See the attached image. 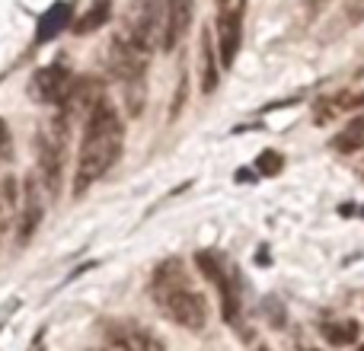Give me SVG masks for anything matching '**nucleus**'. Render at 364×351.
<instances>
[{"instance_id":"5","label":"nucleus","mask_w":364,"mask_h":351,"mask_svg":"<svg viewBox=\"0 0 364 351\" xmlns=\"http://www.w3.org/2000/svg\"><path fill=\"white\" fill-rule=\"evenodd\" d=\"M147 58H151V51L138 48V45L128 42V38L119 32V36L109 42V58H106V64H109V70H112L115 77H122L125 83H132V80H141V77H144Z\"/></svg>"},{"instance_id":"20","label":"nucleus","mask_w":364,"mask_h":351,"mask_svg":"<svg viewBox=\"0 0 364 351\" xmlns=\"http://www.w3.org/2000/svg\"><path fill=\"white\" fill-rule=\"evenodd\" d=\"M265 316H269L272 326H284V310L278 301H265Z\"/></svg>"},{"instance_id":"9","label":"nucleus","mask_w":364,"mask_h":351,"mask_svg":"<svg viewBox=\"0 0 364 351\" xmlns=\"http://www.w3.org/2000/svg\"><path fill=\"white\" fill-rule=\"evenodd\" d=\"M364 23V0H346V4L336 6V13L323 23V29L316 32V42L320 45H333L342 36H348L352 29H358Z\"/></svg>"},{"instance_id":"6","label":"nucleus","mask_w":364,"mask_h":351,"mask_svg":"<svg viewBox=\"0 0 364 351\" xmlns=\"http://www.w3.org/2000/svg\"><path fill=\"white\" fill-rule=\"evenodd\" d=\"M45 220V198H42V185H38L36 173L26 176L23 182V201H19V220H16V246H26L36 230Z\"/></svg>"},{"instance_id":"13","label":"nucleus","mask_w":364,"mask_h":351,"mask_svg":"<svg viewBox=\"0 0 364 351\" xmlns=\"http://www.w3.org/2000/svg\"><path fill=\"white\" fill-rule=\"evenodd\" d=\"M70 16H74V6H70L68 0L51 4L48 10L42 13L38 26H36V42L45 45V42H51L55 36H61V29H68V26H70Z\"/></svg>"},{"instance_id":"11","label":"nucleus","mask_w":364,"mask_h":351,"mask_svg":"<svg viewBox=\"0 0 364 351\" xmlns=\"http://www.w3.org/2000/svg\"><path fill=\"white\" fill-rule=\"evenodd\" d=\"M179 288H188V271H186V265H182V259H166V262H160L151 278L154 301H160L164 294L179 291Z\"/></svg>"},{"instance_id":"7","label":"nucleus","mask_w":364,"mask_h":351,"mask_svg":"<svg viewBox=\"0 0 364 351\" xmlns=\"http://www.w3.org/2000/svg\"><path fill=\"white\" fill-rule=\"evenodd\" d=\"M195 16V0H166L164 19H160V48L173 51L188 36Z\"/></svg>"},{"instance_id":"10","label":"nucleus","mask_w":364,"mask_h":351,"mask_svg":"<svg viewBox=\"0 0 364 351\" xmlns=\"http://www.w3.org/2000/svg\"><path fill=\"white\" fill-rule=\"evenodd\" d=\"M106 342L109 345H119L122 351H166L160 335H154L144 326H134V323H115V326H109Z\"/></svg>"},{"instance_id":"3","label":"nucleus","mask_w":364,"mask_h":351,"mask_svg":"<svg viewBox=\"0 0 364 351\" xmlns=\"http://www.w3.org/2000/svg\"><path fill=\"white\" fill-rule=\"evenodd\" d=\"M157 303H160V310L182 329L201 333V329L208 326V313H211V310H208L205 294L195 291L192 284H188V288H179V291H170V294H164Z\"/></svg>"},{"instance_id":"12","label":"nucleus","mask_w":364,"mask_h":351,"mask_svg":"<svg viewBox=\"0 0 364 351\" xmlns=\"http://www.w3.org/2000/svg\"><path fill=\"white\" fill-rule=\"evenodd\" d=\"M198 68H201V93L211 96L220 83V70H218V48H214L211 29H201L198 36Z\"/></svg>"},{"instance_id":"1","label":"nucleus","mask_w":364,"mask_h":351,"mask_svg":"<svg viewBox=\"0 0 364 351\" xmlns=\"http://www.w3.org/2000/svg\"><path fill=\"white\" fill-rule=\"evenodd\" d=\"M83 138L80 151H77V170H74V198L87 195L90 185L102 179L122 157V144H125V128L115 112V106L102 96L87 115H83Z\"/></svg>"},{"instance_id":"4","label":"nucleus","mask_w":364,"mask_h":351,"mask_svg":"<svg viewBox=\"0 0 364 351\" xmlns=\"http://www.w3.org/2000/svg\"><path fill=\"white\" fill-rule=\"evenodd\" d=\"M243 16L246 0H224L218 10V55L224 68H233L243 45Z\"/></svg>"},{"instance_id":"21","label":"nucleus","mask_w":364,"mask_h":351,"mask_svg":"<svg viewBox=\"0 0 364 351\" xmlns=\"http://www.w3.org/2000/svg\"><path fill=\"white\" fill-rule=\"evenodd\" d=\"M4 233H6V205L0 201V243H4Z\"/></svg>"},{"instance_id":"24","label":"nucleus","mask_w":364,"mask_h":351,"mask_svg":"<svg viewBox=\"0 0 364 351\" xmlns=\"http://www.w3.org/2000/svg\"><path fill=\"white\" fill-rule=\"evenodd\" d=\"M355 351H364V345H361V348H355Z\"/></svg>"},{"instance_id":"8","label":"nucleus","mask_w":364,"mask_h":351,"mask_svg":"<svg viewBox=\"0 0 364 351\" xmlns=\"http://www.w3.org/2000/svg\"><path fill=\"white\" fill-rule=\"evenodd\" d=\"M70 83H74V77L64 64H48V68L36 70V77H32V96L48 102V106H61Z\"/></svg>"},{"instance_id":"17","label":"nucleus","mask_w":364,"mask_h":351,"mask_svg":"<svg viewBox=\"0 0 364 351\" xmlns=\"http://www.w3.org/2000/svg\"><path fill=\"white\" fill-rule=\"evenodd\" d=\"M195 265H198V271H201V275H205L211 284H218L220 278L227 275L224 265H220V256H214V252H208V249L195 256Z\"/></svg>"},{"instance_id":"2","label":"nucleus","mask_w":364,"mask_h":351,"mask_svg":"<svg viewBox=\"0 0 364 351\" xmlns=\"http://www.w3.org/2000/svg\"><path fill=\"white\" fill-rule=\"evenodd\" d=\"M68 125L70 122L64 115H58L55 125L45 128V131L36 134V179L42 185V192L48 195L51 201L61 195V182H64V144H68Z\"/></svg>"},{"instance_id":"19","label":"nucleus","mask_w":364,"mask_h":351,"mask_svg":"<svg viewBox=\"0 0 364 351\" xmlns=\"http://www.w3.org/2000/svg\"><path fill=\"white\" fill-rule=\"evenodd\" d=\"M13 160V134L6 128V122L0 119V163H10Z\"/></svg>"},{"instance_id":"16","label":"nucleus","mask_w":364,"mask_h":351,"mask_svg":"<svg viewBox=\"0 0 364 351\" xmlns=\"http://www.w3.org/2000/svg\"><path fill=\"white\" fill-rule=\"evenodd\" d=\"M333 147L339 153H355V151H361L364 147V115H358L355 122H348L346 125V131H339L333 138Z\"/></svg>"},{"instance_id":"23","label":"nucleus","mask_w":364,"mask_h":351,"mask_svg":"<svg viewBox=\"0 0 364 351\" xmlns=\"http://www.w3.org/2000/svg\"><path fill=\"white\" fill-rule=\"evenodd\" d=\"M106 351H122L119 345H109V342H106Z\"/></svg>"},{"instance_id":"22","label":"nucleus","mask_w":364,"mask_h":351,"mask_svg":"<svg viewBox=\"0 0 364 351\" xmlns=\"http://www.w3.org/2000/svg\"><path fill=\"white\" fill-rule=\"evenodd\" d=\"M252 351H272L269 345H256V348H252Z\"/></svg>"},{"instance_id":"18","label":"nucleus","mask_w":364,"mask_h":351,"mask_svg":"<svg viewBox=\"0 0 364 351\" xmlns=\"http://www.w3.org/2000/svg\"><path fill=\"white\" fill-rule=\"evenodd\" d=\"M256 170L262 176H278L284 170V157L278 151H262L259 153V160H256Z\"/></svg>"},{"instance_id":"15","label":"nucleus","mask_w":364,"mask_h":351,"mask_svg":"<svg viewBox=\"0 0 364 351\" xmlns=\"http://www.w3.org/2000/svg\"><path fill=\"white\" fill-rule=\"evenodd\" d=\"M358 333H361V326L355 320H339V323H326V326H323L326 342L329 345H336V348L355 345V342H358Z\"/></svg>"},{"instance_id":"14","label":"nucleus","mask_w":364,"mask_h":351,"mask_svg":"<svg viewBox=\"0 0 364 351\" xmlns=\"http://www.w3.org/2000/svg\"><path fill=\"white\" fill-rule=\"evenodd\" d=\"M109 19H112V0H93V4L87 6V13H83L80 19H74L70 32H74V36H90V32L102 29Z\"/></svg>"}]
</instances>
